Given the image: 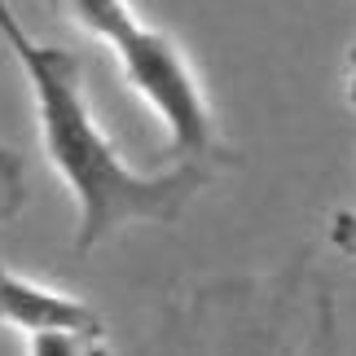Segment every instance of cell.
<instances>
[{"mask_svg": "<svg viewBox=\"0 0 356 356\" xmlns=\"http://www.w3.org/2000/svg\"><path fill=\"white\" fill-rule=\"evenodd\" d=\"M26 207V172L22 159L9 145H0V229L9 220H18V211Z\"/></svg>", "mask_w": 356, "mask_h": 356, "instance_id": "cell-6", "label": "cell"}, {"mask_svg": "<svg viewBox=\"0 0 356 356\" xmlns=\"http://www.w3.org/2000/svg\"><path fill=\"white\" fill-rule=\"evenodd\" d=\"M0 325L18 330L22 339L49 330H106L97 308H88L84 299L53 291L9 264H0Z\"/></svg>", "mask_w": 356, "mask_h": 356, "instance_id": "cell-4", "label": "cell"}, {"mask_svg": "<svg viewBox=\"0 0 356 356\" xmlns=\"http://www.w3.org/2000/svg\"><path fill=\"white\" fill-rule=\"evenodd\" d=\"M172 356H339L334 299L308 259L268 277H229L172 304Z\"/></svg>", "mask_w": 356, "mask_h": 356, "instance_id": "cell-2", "label": "cell"}, {"mask_svg": "<svg viewBox=\"0 0 356 356\" xmlns=\"http://www.w3.org/2000/svg\"><path fill=\"white\" fill-rule=\"evenodd\" d=\"M0 44L13 53L26 79L40 149L66 194L75 198V255H92L115 234L136 225H176L198 198V189L216 176V163L198 159L163 172L132 168L88 102L84 62L62 44L35 40L9 0H0Z\"/></svg>", "mask_w": 356, "mask_h": 356, "instance_id": "cell-1", "label": "cell"}, {"mask_svg": "<svg viewBox=\"0 0 356 356\" xmlns=\"http://www.w3.org/2000/svg\"><path fill=\"white\" fill-rule=\"evenodd\" d=\"M348 102L356 106V44H352V53H348Z\"/></svg>", "mask_w": 356, "mask_h": 356, "instance_id": "cell-8", "label": "cell"}, {"mask_svg": "<svg viewBox=\"0 0 356 356\" xmlns=\"http://www.w3.org/2000/svg\"><path fill=\"white\" fill-rule=\"evenodd\" d=\"M58 9L115 58L119 79L149 106L168 132V149L198 163H234L216 132V111L181 40L141 18L132 0H58Z\"/></svg>", "mask_w": 356, "mask_h": 356, "instance_id": "cell-3", "label": "cell"}, {"mask_svg": "<svg viewBox=\"0 0 356 356\" xmlns=\"http://www.w3.org/2000/svg\"><path fill=\"white\" fill-rule=\"evenodd\" d=\"M26 356H111L106 330H49L26 339Z\"/></svg>", "mask_w": 356, "mask_h": 356, "instance_id": "cell-5", "label": "cell"}, {"mask_svg": "<svg viewBox=\"0 0 356 356\" xmlns=\"http://www.w3.org/2000/svg\"><path fill=\"white\" fill-rule=\"evenodd\" d=\"M330 246H339L343 255H356V211H334V220H330Z\"/></svg>", "mask_w": 356, "mask_h": 356, "instance_id": "cell-7", "label": "cell"}]
</instances>
